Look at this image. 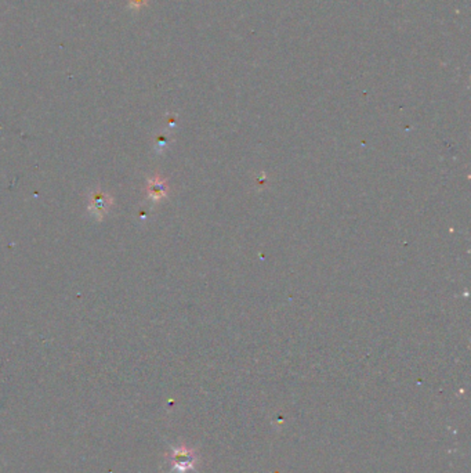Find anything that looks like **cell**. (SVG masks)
Returning <instances> with one entry per match:
<instances>
[{"instance_id": "cell-1", "label": "cell", "mask_w": 471, "mask_h": 473, "mask_svg": "<svg viewBox=\"0 0 471 473\" xmlns=\"http://www.w3.org/2000/svg\"><path fill=\"white\" fill-rule=\"evenodd\" d=\"M169 458H170V464H172V472L177 473H186L193 469L195 461H196V457L193 454L192 450L187 448L186 446L173 448Z\"/></svg>"}, {"instance_id": "cell-2", "label": "cell", "mask_w": 471, "mask_h": 473, "mask_svg": "<svg viewBox=\"0 0 471 473\" xmlns=\"http://www.w3.org/2000/svg\"><path fill=\"white\" fill-rule=\"evenodd\" d=\"M111 204L112 201L108 195H105L104 193H95L93 194V197H92L90 206H92V212H93V213H95L97 216H102V215L106 213V211L109 209Z\"/></svg>"}]
</instances>
